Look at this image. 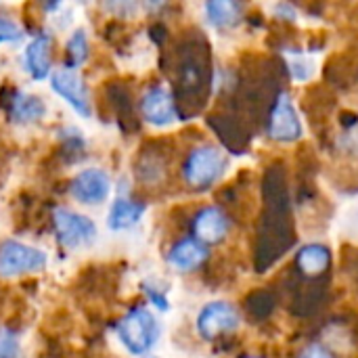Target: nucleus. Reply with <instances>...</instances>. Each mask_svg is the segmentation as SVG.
Instances as JSON below:
<instances>
[{
  "mask_svg": "<svg viewBox=\"0 0 358 358\" xmlns=\"http://www.w3.org/2000/svg\"><path fill=\"white\" fill-rule=\"evenodd\" d=\"M210 78H212V69H210L208 48L201 46V42H189L187 48L180 52L176 65V80H178L176 86L182 99L180 103H193V99L197 103H203L212 82Z\"/></svg>",
  "mask_w": 358,
  "mask_h": 358,
  "instance_id": "obj_1",
  "label": "nucleus"
},
{
  "mask_svg": "<svg viewBox=\"0 0 358 358\" xmlns=\"http://www.w3.org/2000/svg\"><path fill=\"white\" fill-rule=\"evenodd\" d=\"M224 168H227L224 153L214 145H201L187 155L182 166V176L191 189L203 191L210 189L224 174Z\"/></svg>",
  "mask_w": 358,
  "mask_h": 358,
  "instance_id": "obj_2",
  "label": "nucleus"
},
{
  "mask_svg": "<svg viewBox=\"0 0 358 358\" xmlns=\"http://www.w3.org/2000/svg\"><path fill=\"white\" fill-rule=\"evenodd\" d=\"M115 331L128 352L136 357L149 352L159 338V325L155 317L145 308H132L128 315H124L117 321Z\"/></svg>",
  "mask_w": 358,
  "mask_h": 358,
  "instance_id": "obj_3",
  "label": "nucleus"
},
{
  "mask_svg": "<svg viewBox=\"0 0 358 358\" xmlns=\"http://www.w3.org/2000/svg\"><path fill=\"white\" fill-rule=\"evenodd\" d=\"M46 266V254L19 241H4L0 245V277H17L36 273Z\"/></svg>",
  "mask_w": 358,
  "mask_h": 358,
  "instance_id": "obj_4",
  "label": "nucleus"
},
{
  "mask_svg": "<svg viewBox=\"0 0 358 358\" xmlns=\"http://www.w3.org/2000/svg\"><path fill=\"white\" fill-rule=\"evenodd\" d=\"M241 319L233 304L218 300L206 304L197 315V331L203 340H216L222 334H231L239 327Z\"/></svg>",
  "mask_w": 358,
  "mask_h": 358,
  "instance_id": "obj_5",
  "label": "nucleus"
},
{
  "mask_svg": "<svg viewBox=\"0 0 358 358\" xmlns=\"http://www.w3.org/2000/svg\"><path fill=\"white\" fill-rule=\"evenodd\" d=\"M268 134L277 143H294L302 136V122L287 92L277 94L268 117Z\"/></svg>",
  "mask_w": 358,
  "mask_h": 358,
  "instance_id": "obj_6",
  "label": "nucleus"
},
{
  "mask_svg": "<svg viewBox=\"0 0 358 358\" xmlns=\"http://www.w3.org/2000/svg\"><path fill=\"white\" fill-rule=\"evenodd\" d=\"M55 229L59 235V241L65 248H78V245H88L96 239V227L90 218L80 216L76 212H69L65 208H59L55 212Z\"/></svg>",
  "mask_w": 358,
  "mask_h": 358,
  "instance_id": "obj_7",
  "label": "nucleus"
},
{
  "mask_svg": "<svg viewBox=\"0 0 358 358\" xmlns=\"http://www.w3.org/2000/svg\"><path fill=\"white\" fill-rule=\"evenodd\" d=\"M109 189H111L109 174L101 168H88L71 180V195L86 206L103 203L109 195Z\"/></svg>",
  "mask_w": 358,
  "mask_h": 358,
  "instance_id": "obj_8",
  "label": "nucleus"
},
{
  "mask_svg": "<svg viewBox=\"0 0 358 358\" xmlns=\"http://www.w3.org/2000/svg\"><path fill=\"white\" fill-rule=\"evenodd\" d=\"M143 117L153 126H168L176 120L178 109L170 90L164 86H151L141 99Z\"/></svg>",
  "mask_w": 358,
  "mask_h": 358,
  "instance_id": "obj_9",
  "label": "nucleus"
},
{
  "mask_svg": "<svg viewBox=\"0 0 358 358\" xmlns=\"http://www.w3.org/2000/svg\"><path fill=\"white\" fill-rule=\"evenodd\" d=\"M52 90L57 94H61L80 115L90 117V101H88V92L86 86L82 84L80 76L73 69H59L52 73Z\"/></svg>",
  "mask_w": 358,
  "mask_h": 358,
  "instance_id": "obj_10",
  "label": "nucleus"
},
{
  "mask_svg": "<svg viewBox=\"0 0 358 358\" xmlns=\"http://www.w3.org/2000/svg\"><path fill=\"white\" fill-rule=\"evenodd\" d=\"M227 233H229V218L220 208L208 206L195 214L193 235L199 243H203V245L220 243L227 237Z\"/></svg>",
  "mask_w": 358,
  "mask_h": 358,
  "instance_id": "obj_11",
  "label": "nucleus"
},
{
  "mask_svg": "<svg viewBox=\"0 0 358 358\" xmlns=\"http://www.w3.org/2000/svg\"><path fill=\"white\" fill-rule=\"evenodd\" d=\"M168 260L178 271H195L208 260V248L203 243H199L197 239L187 237L172 245Z\"/></svg>",
  "mask_w": 358,
  "mask_h": 358,
  "instance_id": "obj_12",
  "label": "nucleus"
},
{
  "mask_svg": "<svg viewBox=\"0 0 358 358\" xmlns=\"http://www.w3.org/2000/svg\"><path fill=\"white\" fill-rule=\"evenodd\" d=\"M50 48L52 38L48 34H38L25 50V65L34 80H44L50 73Z\"/></svg>",
  "mask_w": 358,
  "mask_h": 358,
  "instance_id": "obj_13",
  "label": "nucleus"
},
{
  "mask_svg": "<svg viewBox=\"0 0 358 358\" xmlns=\"http://www.w3.org/2000/svg\"><path fill=\"white\" fill-rule=\"evenodd\" d=\"M329 264H331V252L323 243L304 245L296 254V268L306 277H317V275L325 273L329 268Z\"/></svg>",
  "mask_w": 358,
  "mask_h": 358,
  "instance_id": "obj_14",
  "label": "nucleus"
},
{
  "mask_svg": "<svg viewBox=\"0 0 358 358\" xmlns=\"http://www.w3.org/2000/svg\"><path fill=\"white\" fill-rule=\"evenodd\" d=\"M143 212H145V206L143 203H136V201L117 197L113 201V206H111L107 224H109L111 231H126V229L134 227L141 220Z\"/></svg>",
  "mask_w": 358,
  "mask_h": 358,
  "instance_id": "obj_15",
  "label": "nucleus"
},
{
  "mask_svg": "<svg viewBox=\"0 0 358 358\" xmlns=\"http://www.w3.org/2000/svg\"><path fill=\"white\" fill-rule=\"evenodd\" d=\"M241 13H243V6L239 2H233V0H212V2H206L208 21L214 27H220V29L233 27L241 19Z\"/></svg>",
  "mask_w": 358,
  "mask_h": 358,
  "instance_id": "obj_16",
  "label": "nucleus"
},
{
  "mask_svg": "<svg viewBox=\"0 0 358 358\" xmlns=\"http://www.w3.org/2000/svg\"><path fill=\"white\" fill-rule=\"evenodd\" d=\"M44 103L38 96L17 92L10 101V117L15 122H34L44 115Z\"/></svg>",
  "mask_w": 358,
  "mask_h": 358,
  "instance_id": "obj_17",
  "label": "nucleus"
},
{
  "mask_svg": "<svg viewBox=\"0 0 358 358\" xmlns=\"http://www.w3.org/2000/svg\"><path fill=\"white\" fill-rule=\"evenodd\" d=\"M88 57V40H86V31L78 29L73 31V36L67 42V50H65V69H73L78 65H82Z\"/></svg>",
  "mask_w": 358,
  "mask_h": 358,
  "instance_id": "obj_18",
  "label": "nucleus"
},
{
  "mask_svg": "<svg viewBox=\"0 0 358 358\" xmlns=\"http://www.w3.org/2000/svg\"><path fill=\"white\" fill-rule=\"evenodd\" d=\"M0 358H19L17 336L8 329H0Z\"/></svg>",
  "mask_w": 358,
  "mask_h": 358,
  "instance_id": "obj_19",
  "label": "nucleus"
},
{
  "mask_svg": "<svg viewBox=\"0 0 358 358\" xmlns=\"http://www.w3.org/2000/svg\"><path fill=\"white\" fill-rule=\"evenodd\" d=\"M21 38V29L17 27V23L0 17V44L4 42H17Z\"/></svg>",
  "mask_w": 358,
  "mask_h": 358,
  "instance_id": "obj_20",
  "label": "nucleus"
},
{
  "mask_svg": "<svg viewBox=\"0 0 358 358\" xmlns=\"http://www.w3.org/2000/svg\"><path fill=\"white\" fill-rule=\"evenodd\" d=\"M310 76H313V63H310V61H306V59H296V61L292 63V78H294V80L306 82V80H310Z\"/></svg>",
  "mask_w": 358,
  "mask_h": 358,
  "instance_id": "obj_21",
  "label": "nucleus"
},
{
  "mask_svg": "<svg viewBox=\"0 0 358 358\" xmlns=\"http://www.w3.org/2000/svg\"><path fill=\"white\" fill-rule=\"evenodd\" d=\"M298 358H336V357H334V352H331L329 348H325L323 344H310V346H306V348L300 352V357Z\"/></svg>",
  "mask_w": 358,
  "mask_h": 358,
  "instance_id": "obj_22",
  "label": "nucleus"
},
{
  "mask_svg": "<svg viewBox=\"0 0 358 358\" xmlns=\"http://www.w3.org/2000/svg\"><path fill=\"white\" fill-rule=\"evenodd\" d=\"M243 358H264V357H243Z\"/></svg>",
  "mask_w": 358,
  "mask_h": 358,
  "instance_id": "obj_23",
  "label": "nucleus"
}]
</instances>
